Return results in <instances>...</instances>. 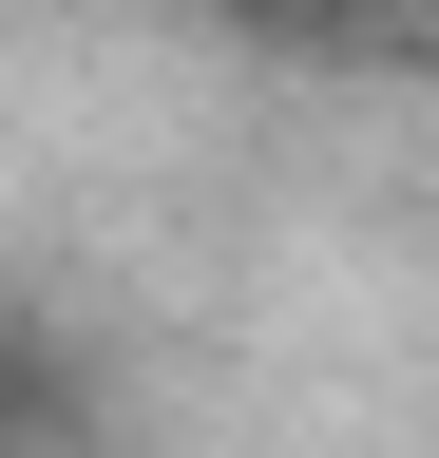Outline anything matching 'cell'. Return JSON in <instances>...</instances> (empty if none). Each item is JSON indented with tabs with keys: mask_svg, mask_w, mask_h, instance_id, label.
<instances>
[{
	"mask_svg": "<svg viewBox=\"0 0 439 458\" xmlns=\"http://www.w3.org/2000/svg\"><path fill=\"white\" fill-rule=\"evenodd\" d=\"M230 20H287V38H306V20H363V0H230Z\"/></svg>",
	"mask_w": 439,
	"mask_h": 458,
	"instance_id": "cell-1",
	"label": "cell"
}]
</instances>
